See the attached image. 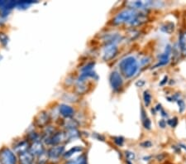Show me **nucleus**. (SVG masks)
I'll return each mask as SVG.
<instances>
[{
    "label": "nucleus",
    "instance_id": "1",
    "mask_svg": "<svg viewBox=\"0 0 186 164\" xmlns=\"http://www.w3.org/2000/svg\"><path fill=\"white\" fill-rule=\"evenodd\" d=\"M146 21V16L143 14H139L137 10L128 8L119 13L114 18L115 24L127 23L130 26H138Z\"/></svg>",
    "mask_w": 186,
    "mask_h": 164
},
{
    "label": "nucleus",
    "instance_id": "2",
    "mask_svg": "<svg viewBox=\"0 0 186 164\" xmlns=\"http://www.w3.org/2000/svg\"><path fill=\"white\" fill-rule=\"evenodd\" d=\"M119 69L122 76L129 79L137 74L138 71V62L134 57H127L119 62Z\"/></svg>",
    "mask_w": 186,
    "mask_h": 164
},
{
    "label": "nucleus",
    "instance_id": "3",
    "mask_svg": "<svg viewBox=\"0 0 186 164\" xmlns=\"http://www.w3.org/2000/svg\"><path fill=\"white\" fill-rule=\"evenodd\" d=\"M18 159L15 153L8 148L0 150V164H17Z\"/></svg>",
    "mask_w": 186,
    "mask_h": 164
},
{
    "label": "nucleus",
    "instance_id": "4",
    "mask_svg": "<svg viewBox=\"0 0 186 164\" xmlns=\"http://www.w3.org/2000/svg\"><path fill=\"white\" fill-rule=\"evenodd\" d=\"M65 153V147L63 145H56L49 148L47 151V156L50 161L58 162L61 157H64Z\"/></svg>",
    "mask_w": 186,
    "mask_h": 164
},
{
    "label": "nucleus",
    "instance_id": "5",
    "mask_svg": "<svg viewBox=\"0 0 186 164\" xmlns=\"http://www.w3.org/2000/svg\"><path fill=\"white\" fill-rule=\"evenodd\" d=\"M118 53V47L115 43H108L103 51V59L108 61L113 59Z\"/></svg>",
    "mask_w": 186,
    "mask_h": 164
},
{
    "label": "nucleus",
    "instance_id": "6",
    "mask_svg": "<svg viewBox=\"0 0 186 164\" xmlns=\"http://www.w3.org/2000/svg\"><path fill=\"white\" fill-rule=\"evenodd\" d=\"M109 81H110L111 87L113 90L118 91L121 89L123 84V80L122 78L121 74L118 71H113L109 77Z\"/></svg>",
    "mask_w": 186,
    "mask_h": 164
},
{
    "label": "nucleus",
    "instance_id": "7",
    "mask_svg": "<svg viewBox=\"0 0 186 164\" xmlns=\"http://www.w3.org/2000/svg\"><path fill=\"white\" fill-rule=\"evenodd\" d=\"M29 152L35 158H37V157L41 156V154H43L44 153H46L43 144H42V143L41 142L40 140L33 142V143L30 145Z\"/></svg>",
    "mask_w": 186,
    "mask_h": 164
},
{
    "label": "nucleus",
    "instance_id": "8",
    "mask_svg": "<svg viewBox=\"0 0 186 164\" xmlns=\"http://www.w3.org/2000/svg\"><path fill=\"white\" fill-rule=\"evenodd\" d=\"M19 164H37L36 158L29 151L20 154L18 157Z\"/></svg>",
    "mask_w": 186,
    "mask_h": 164
},
{
    "label": "nucleus",
    "instance_id": "9",
    "mask_svg": "<svg viewBox=\"0 0 186 164\" xmlns=\"http://www.w3.org/2000/svg\"><path fill=\"white\" fill-rule=\"evenodd\" d=\"M170 52H171V47H170V45H167L166 47H165V49L164 53H162V54L160 56L159 62L157 63V65L154 66V67L157 68V67H159V66L166 65V64L169 62V60H170Z\"/></svg>",
    "mask_w": 186,
    "mask_h": 164
},
{
    "label": "nucleus",
    "instance_id": "10",
    "mask_svg": "<svg viewBox=\"0 0 186 164\" xmlns=\"http://www.w3.org/2000/svg\"><path fill=\"white\" fill-rule=\"evenodd\" d=\"M59 112L61 116H63L64 118H67V119H70L75 114V109L70 106V105H68L66 104H60L59 106Z\"/></svg>",
    "mask_w": 186,
    "mask_h": 164
},
{
    "label": "nucleus",
    "instance_id": "11",
    "mask_svg": "<svg viewBox=\"0 0 186 164\" xmlns=\"http://www.w3.org/2000/svg\"><path fill=\"white\" fill-rule=\"evenodd\" d=\"M30 144L29 142L27 140H22L21 142L17 143L15 146H14V153H18L19 155L22 153L29 151Z\"/></svg>",
    "mask_w": 186,
    "mask_h": 164
},
{
    "label": "nucleus",
    "instance_id": "12",
    "mask_svg": "<svg viewBox=\"0 0 186 164\" xmlns=\"http://www.w3.org/2000/svg\"><path fill=\"white\" fill-rule=\"evenodd\" d=\"M49 115L46 112L40 113L38 116L36 118V123L38 126H45L49 121Z\"/></svg>",
    "mask_w": 186,
    "mask_h": 164
},
{
    "label": "nucleus",
    "instance_id": "13",
    "mask_svg": "<svg viewBox=\"0 0 186 164\" xmlns=\"http://www.w3.org/2000/svg\"><path fill=\"white\" fill-rule=\"evenodd\" d=\"M179 45H180L181 53L183 54L184 57H186V32L182 33L180 36Z\"/></svg>",
    "mask_w": 186,
    "mask_h": 164
},
{
    "label": "nucleus",
    "instance_id": "14",
    "mask_svg": "<svg viewBox=\"0 0 186 164\" xmlns=\"http://www.w3.org/2000/svg\"><path fill=\"white\" fill-rule=\"evenodd\" d=\"M65 164H87L86 157H85L84 154H82V155L76 158L69 160Z\"/></svg>",
    "mask_w": 186,
    "mask_h": 164
},
{
    "label": "nucleus",
    "instance_id": "15",
    "mask_svg": "<svg viewBox=\"0 0 186 164\" xmlns=\"http://www.w3.org/2000/svg\"><path fill=\"white\" fill-rule=\"evenodd\" d=\"M83 150V148H81V147H79V146H76V147H74V148H70V150L67 151V152H65V154H64V158H70V157L73 156L74 154L76 153H78V152H81V151Z\"/></svg>",
    "mask_w": 186,
    "mask_h": 164
},
{
    "label": "nucleus",
    "instance_id": "16",
    "mask_svg": "<svg viewBox=\"0 0 186 164\" xmlns=\"http://www.w3.org/2000/svg\"><path fill=\"white\" fill-rule=\"evenodd\" d=\"M174 24H173L172 22H168V23H165V25H163L161 27V31H163L164 33H171L174 31Z\"/></svg>",
    "mask_w": 186,
    "mask_h": 164
},
{
    "label": "nucleus",
    "instance_id": "17",
    "mask_svg": "<svg viewBox=\"0 0 186 164\" xmlns=\"http://www.w3.org/2000/svg\"><path fill=\"white\" fill-rule=\"evenodd\" d=\"M143 100H144V103L146 106H149L151 102V96L148 91H144L143 93Z\"/></svg>",
    "mask_w": 186,
    "mask_h": 164
},
{
    "label": "nucleus",
    "instance_id": "18",
    "mask_svg": "<svg viewBox=\"0 0 186 164\" xmlns=\"http://www.w3.org/2000/svg\"><path fill=\"white\" fill-rule=\"evenodd\" d=\"M0 42L3 44V45H4V46L8 44V37L5 33H0Z\"/></svg>",
    "mask_w": 186,
    "mask_h": 164
},
{
    "label": "nucleus",
    "instance_id": "19",
    "mask_svg": "<svg viewBox=\"0 0 186 164\" xmlns=\"http://www.w3.org/2000/svg\"><path fill=\"white\" fill-rule=\"evenodd\" d=\"M94 66H95V63H89L88 65H86L84 67L82 68L81 71H82V73H83V72H89V71H92V69H93Z\"/></svg>",
    "mask_w": 186,
    "mask_h": 164
},
{
    "label": "nucleus",
    "instance_id": "20",
    "mask_svg": "<svg viewBox=\"0 0 186 164\" xmlns=\"http://www.w3.org/2000/svg\"><path fill=\"white\" fill-rule=\"evenodd\" d=\"M143 125L145 127V129H151V123L150 119L147 117H146L144 119H143Z\"/></svg>",
    "mask_w": 186,
    "mask_h": 164
},
{
    "label": "nucleus",
    "instance_id": "21",
    "mask_svg": "<svg viewBox=\"0 0 186 164\" xmlns=\"http://www.w3.org/2000/svg\"><path fill=\"white\" fill-rule=\"evenodd\" d=\"M113 139H114V143H115L118 146H122V144H123L124 139L122 137H115Z\"/></svg>",
    "mask_w": 186,
    "mask_h": 164
},
{
    "label": "nucleus",
    "instance_id": "22",
    "mask_svg": "<svg viewBox=\"0 0 186 164\" xmlns=\"http://www.w3.org/2000/svg\"><path fill=\"white\" fill-rule=\"evenodd\" d=\"M177 103L179 104V110H180V112L182 113L184 110V109H185V104H184V102L182 100H178Z\"/></svg>",
    "mask_w": 186,
    "mask_h": 164
},
{
    "label": "nucleus",
    "instance_id": "23",
    "mask_svg": "<svg viewBox=\"0 0 186 164\" xmlns=\"http://www.w3.org/2000/svg\"><path fill=\"white\" fill-rule=\"evenodd\" d=\"M177 123H178L177 118H174L172 119H169L168 120V124H170L171 127H175V126L177 125Z\"/></svg>",
    "mask_w": 186,
    "mask_h": 164
},
{
    "label": "nucleus",
    "instance_id": "24",
    "mask_svg": "<svg viewBox=\"0 0 186 164\" xmlns=\"http://www.w3.org/2000/svg\"><path fill=\"white\" fill-rule=\"evenodd\" d=\"M126 157H127V159H129V160L135 159V154H134V153L129 152V151H127V152H126Z\"/></svg>",
    "mask_w": 186,
    "mask_h": 164
},
{
    "label": "nucleus",
    "instance_id": "25",
    "mask_svg": "<svg viewBox=\"0 0 186 164\" xmlns=\"http://www.w3.org/2000/svg\"><path fill=\"white\" fill-rule=\"evenodd\" d=\"M141 146L143 147V148H151L152 146V143H151V141H145L141 143Z\"/></svg>",
    "mask_w": 186,
    "mask_h": 164
},
{
    "label": "nucleus",
    "instance_id": "26",
    "mask_svg": "<svg viewBox=\"0 0 186 164\" xmlns=\"http://www.w3.org/2000/svg\"><path fill=\"white\" fill-rule=\"evenodd\" d=\"M145 85V81L144 80H138L137 83H136V85L138 86V87H141V86H143V85Z\"/></svg>",
    "mask_w": 186,
    "mask_h": 164
},
{
    "label": "nucleus",
    "instance_id": "27",
    "mask_svg": "<svg viewBox=\"0 0 186 164\" xmlns=\"http://www.w3.org/2000/svg\"><path fill=\"white\" fill-rule=\"evenodd\" d=\"M159 125L160 127H161L162 129H164L165 127V125H166V123H165V121L162 119V120H161L159 122Z\"/></svg>",
    "mask_w": 186,
    "mask_h": 164
},
{
    "label": "nucleus",
    "instance_id": "28",
    "mask_svg": "<svg viewBox=\"0 0 186 164\" xmlns=\"http://www.w3.org/2000/svg\"><path fill=\"white\" fill-rule=\"evenodd\" d=\"M167 80H168V77L167 76H165L164 79L162 80V81L161 82V83H160V84H161V85H164V84H165V83L167 82Z\"/></svg>",
    "mask_w": 186,
    "mask_h": 164
},
{
    "label": "nucleus",
    "instance_id": "29",
    "mask_svg": "<svg viewBox=\"0 0 186 164\" xmlns=\"http://www.w3.org/2000/svg\"><path fill=\"white\" fill-rule=\"evenodd\" d=\"M127 164H132V163H131V162L128 161V162H127Z\"/></svg>",
    "mask_w": 186,
    "mask_h": 164
}]
</instances>
